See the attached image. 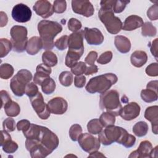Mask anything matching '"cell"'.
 Instances as JSON below:
<instances>
[{
    "label": "cell",
    "mask_w": 158,
    "mask_h": 158,
    "mask_svg": "<svg viewBox=\"0 0 158 158\" xmlns=\"http://www.w3.org/2000/svg\"><path fill=\"white\" fill-rule=\"evenodd\" d=\"M30 100L34 110L41 119L46 120L49 117L51 112L47 104L44 102L43 96L40 92H38L36 96L30 98Z\"/></svg>",
    "instance_id": "9"
},
{
    "label": "cell",
    "mask_w": 158,
    "mask_h": 158,
    "mask_svg": "<svg viewBox=\"0 0 158 158\" xmlns=\"http://www.w3.org/2000/svg\"><path fill=\"white\" fill-rule=\"evenodd\" d=\"M26 138L25 147L32 158H44L59 146L58 136L46 127L31 123L23 132Z\"/></svg>",
    "instance_id": "1"
},
{
    "label": "cell",
    "mask_w": 158,
    "mask_h": 158,
    "mask_svg": "<svg viewBox=\"0 0 158 158\" xmlns=\"http://www.w3.org/2000/svg\"><path fill=\"white\" fill-rule=\"evenodd\" d=\"M3 130H6L8 132L14 131L15 129V122L14 118L9 117L6 118L2 122Z\"/></svg>",
    "instance_id": "47"
},
{
    "label": "cell",
    "mask_w": 158,
    "mask_h": 158,
    "mask_svg": "<svg viewBox=\"0 0 158 158\" xmlns=\"http://www.w3.org/2000/svg\"><path fill=\"white\" fill-rule=\"evenodd\" d=\"M43 63L49 67H54L58 62L57 57L51 51H45L42 54Z\"/></svg>",
    "instance_id": "25"
},
{
    "label": "cell",
    "mask_w": 158,
    "mask_h": 158,
    "mask_svg": "<svg viewBox=\"0 0 158 158\" xmlns=\"http://www.w3.org/2000/svg\"><path fill=\"white\" fill-rule=\"evenodd\" d=\"M67 9V2L65 1H54L53 3L54 12L57 14H62Z\"/></svg>",
    "instance_id": "45"
},
{
    "label": "cell",
    "mask_w": 158,
    "mask_h": 158,
    "mask_svg": "<svg viewBox=\"0 0 158 158\" xmlns=\"http://www.w3.org/2000/svg\"><path fill=\"white\" fill-rule=\"evenodd\" d=\"M130 3V1L114 0L113 4V11L114 13H121L126 7L127 5Z\"/></svg>",
    "instance_id": "40"
},
{
    "label": "cell",
    "mask_w": 158,
    "mask_h": 158,
    "mask_svg": "<svg viewBox=\"0 0 158 158\" xmlns=\"http://www.w3.org/2000/svg\"><path fill=\"white\" fill-rule=\"evenodd\" d=\"M136 142V138L135 136L128 133L127 130H125L120 139L118 144H122L125 148H129L134 146Z\"/></svg>",
    "instance_id": "31"
},
{
    "label": "cell",
    "mask_w": 158,
    "mask_h": 158,
    "mask_svg": "<svg viewBox=\"0 0 158 158\" xmlns=\"http://www.w3.org/2000/svg\"><path fill=\"white\" fill-rule=\"evenodd\" d=\"M30 125L31 123L29 120L26 119L20 120L17 123V128L19 131H22L23 132H24L29 128Z\"/></svg>",
    "instance_id": "51"
},
{
    "label": "cell",
    "mask_w": 158,
    "mask_h": 158,
    "mask_svg": "<svg viewBox=\"0 0 158 158\" xmlns=\"http://www.w3.org/2000/svg\"><path fill=\"white\" fill-rule=\"evenodd\" d=\"M0 57L2 58L6 56L12 49V44L10 40L7 38L0 39Z\"/></svg>",
    "instance_id": "35"
},
{
    "label": "cell",
    "mask_w": 158,
    "mask_h": 158,
    "mask_svg": "<svg viewBox=\"0 0 158 158\" xmlns=\"http://www.w3.org/2000/svg\"><path fill=\"white\" fill-rule=\"evenodd\" d=\"M157 148L158 146H156L154 148L152 149L151 152L150 157H157Z\"/></svg>",
    "instance_id": "60"
},
{
    "label": "cell",
    "mask_w": 158,
    "mask_h": 158,
    "mask_svg": "<svg viewBox=\"0 0 158 158\" xmlns=\"http://www.w3.org/2000/svg\"><path fill=\"white\" fill-rule=\"evenodd\" d=\"M97 59H98L97 52L94 51H91L88 54L87 56L85 57V62L86 64H88L89 65H91L94 64V62L97 60Z\"/></svg>",
    "instance_id": "50"
},
{
    "label": "cell",
    "mask_w": 158,
    "mask_h": 158,
    "mask_svg": "<svg viewBox=\"0 0 158 158\" xmlns=\"http://www.w3.org/2000/svg\"><path fill=\"white\" fill-rule=\"evenodd\" d=\"M42 91L46 94H52L56 89V83L54 80L49 77L46 79L41 84Z\"/></svg>",
    "instance_id": "33"
},
{
    "label": "cell",
    "mask_w": 158,
    "mask_h": 158,
    "mask_svg": "<svg viewBox=\"0 0 158 158\" xmlns=\"http://www.w3.org/2000/svg\"><path fill=\"white\" fill-rule=\"evenodd\" d=\"M31 10L27 5L19 3L15 5L12 10L13 19L19 23L28 22L31 17Z\"/></svg>",
    "instance_id": "11"
},
{
    "label": "cell",
    "mask_w": 158,
    "mask_h": 158,
    "mask_svg": "<svg viewBox=\"0 0 158 158\" xmlns=\"http://www.w3.org/2000/svg\"><path fill=\"white\" fill-rule=\"evenodd\" d=\"M38 88L34 82L28 83L25 88V94L30 98L36 96L38 93Z\"/></svg>",
    "instance_id": "43"
},
{
    "label": "cell",
    "mask_w": 158,
    "mask_h": 158,
    "mask_svg": "<svg viewBox=\"0 0 158 158\" xmlns=\"http://www.w3.org/2000/svg\"><path fill=\"white\" fill-rule=\"evenodd\" d=\"M8 22V18L7 14L3 11H1L0 12V27H3L6 26Z\"/></svg>",
    "instance_id": "57"
},
{
    "label": "cell",
    "mask_w": 158,
    "mask_h": 158,
    "mask_svg": "<svg viewBox=\"0 0 158 158\" xmlns=\"http://www.w3.org/2000/svg\"><path fill=\"white\" fill-rule=\"evenodd\" d=\"M4 111L6 115L9 117H16L20 112V106L15 101H11L4 106Z\"/></svg>",
    "instance_id": "27"
},
{
    "label": "cell",
    "mask_w": 158,
    "mask_h": 158,
    "mask_svg": "<svg viewBox=\"0 0 158 158\" xmlns=\"http://www.w3.org/2000/svg\"><path fill=\"white\" fill-rule=\"evenodd\" d=\"M147 16L151 20H156L158 19V6L154 4L147 10Z\"/></svg>",
    "instance_id": "48"
},
{
    "label": "cell",
    "mask_w": 158,
    "mask_h": 158,
    "mask_svg": "<svg viewBox=\"0 0 158 158\" xmlns=\"http://www.w3.org/2000/svg\"><path fill=\"white\" fill-rule=\"evenodd\" d=\"M141 99L146 102H152L157 101L158 98L157 91L146 88L141 91Z\"/></svg>",
    "instance_id": "30"
},
{
    "label": "cell",
    "mask_w": 158,
    "mask_h": 158,
    "mask_svg": "<svg viewBox=\"0 0 158 158\" xmlns=\"http://www.w3.org/2000/svg\"><path fill=\"white\" fill-rule=\"evenodd\" d=\"M84 37L89 45H100L104 41L102 32L97 28H88L84 29Z\"/></svg>",
    "instance_id": "16"
},
{
    "label": "cell",
    "mask_w": 158,
    "mask_h": 158,
    "mask_svg": "<svg viewBox=\"0 0 158 158\" xmlns=\"http://www.w3.org/2000/svg\"><path fill=\"white\" fill-rule=\"evenodd\" d=\"M73 75L69 71H64L59 76V80L60 84L64 86H69L73 82Z\"/></svg>",
    "instance_id": "37"
},
{
    "label": "cell",
    "mask_w": 158,
    "mask_h": 158,
    "mask_svg": "<svg viewBox=\"0 0 158 158\" xmlns=\"http://www.w3.org/2000/svg\"><path fill=\"white\" fill-rule=\"evenodd\" d=\"M152 149L153 147L150 141L147 140L143 141L140 143L138 149L130 154L129 157H150Z\"/></svg>",
    "instance_id": "18"
},
{
    "label": "cell",
    "mask_w": 158,
    "mask_h": 158,
    "mask_svg": "<svg viewBox=\"0 0 158 158\" xmlns=\"http://www.w3.org/2000/svg\"><path fill=\"white\" fill-rule=\"evenodd\" d=\"M114 0L101 1V8L98 12V17L104 25L107 31L112 35L118 33L122 28L123 23L121 20L114 15L113 4Z\"/></svg>",
    "instance_id": "2"
},
{
    "label": "cell",
    "mask_w": 158,
    "mask_h": 158,
    "mask_svg": "<svg viewBox=\"0 0 158 158\" xmlns=\"http://www.w3.org/2000/svg\"><path fill=\"white\" fill-rule=\"evenodd\" d=\"M42 48H43V41L39 36H32L27 42L26 52L31 56L36 54Z\"/></svg>",
    "instance_id": "22"
},
{
    "label": "cell",
    "mask_w": 158,
    "mask_h": 158,
    "mask_svg": "<svg viewBox=\"0 0 158 158\" xmlns=\"http://www.w3.org/2000/svg\"><path fill=\"white\" fill-rule=\"evenodd\" d=\"M149 130V127L146 122L143 121H139L135 123L133 127V133L138 136L143 137L144 136Z\"/></svg>",
    "instance_id": "28"
},
{
    "label": "cell",
    "mask_w": 158,
    "mask_h": 158,
    "mask_svg": "<svg viewBox=\"0 0 158 158\" xmlns=\"http://www.w3.org/2000/svg\"><path fill=\"white\" fill-rule=\"evenodd\" d=\"M86 77L83 75H76L74 78V85L77 88H83L86 84Z\"/></svg>",
    "instance_id": "52"
},
{
    "label": "cell",
    "mask_w": 158,
    "mask_h": 158,
    "mask_svg": "<svg viewBox=\"0 0 158 158\" xmlns=\"http://www.w3.org/2000/svg\"><path fill=\"white\" fill-rule=\"evenodd\" d=\"M73 12L86 17L92 16L94 12V8L89 1H72Z\"/></svg>",
    "instance_id": "13"
},
{
    "label": "cell",
    "mask_w": 158,
    "mask_h": 158,
    "mask_svg": "<svg viewBox=\"0 0 158 158\" xmlns=\"http://www.w3.org/2000/svg\"><path fill=\"white\" fill-rule=\"evenodd\" d=\"M144 118L151 123L152 131L155 135H157L158 123V106H152L147 107L144 112Z\"/></svg>",
    "instance_id": "20"
},
{
    "label": "cell",
    "mask_w": 158,
    "mask_h": 158,
    "mask_svg": "<svg viewBox=\"0 0 158 158\" xmlns=\"http://www.w3.org/2000/svg\"><path fill=\"white\" fill-rule=\"evenodd\" d=\"M148 60V55L143 51L140 50H137L134 51L130 57V61L131 64L135 67H143Z\"/></svg>",
    "instance_id": "24"
},
{
    "label": "cell",
    "mask_w": 158,
    "mask_h": 158,
    "mask_svg": "<svg viewBox=\"0 0 158 158\" xmlns=\"http://www.w3.org/2000/svg\"><path fill=\"white\" fill-rule=\"evenodd\" d=\"M86 67L85 62L80 61L73 67L71 68V72L75 75H83L85 72Z\"/></svg>",
    "instance_id": "42"
},
{
    "label": "cell",
    "mask_w": 158,
    "mask_h": 158,
    "mask_svg": "<svg viewBox=\"0 0 158 158\" xmlns=\"http://www.w3.org/2000/svg\"><path fill=\"white\" fill-rule=\"evenodd\" d=\"M143 19L136 15H131L126 18L122 25V30L125 31H133L143 26Z\"/></svg>",
    "instance_id": "21"
},
{
    "label": "cell",
    "mask_w": 158,
    "mask_h": 158,
    "mask_svg": "<svg viewBox=\"0 0 158 158\" xmlns=\"http://www.w3.org/2000/svg\"><path fill=\"white\" fill-rule=\"evenodd\" d=\"M68 40L67 35H63L54 42V45L60 51L65 50L68 47Z\"/></svg>",
    "instance_id": "41"
},
{
    "label": "cell",
    "mask_w": 158,
    "mask_h": 158,
    "mask_svg": "<svg viewBox=\"0 0 158 158\" xmlns=\"http://www.w3.org/2000/svg\"><path fill=\"white\" fill-rule=\"evenodd\" d=\"M1 146H2L4 143H6V141L12 139L11 138V136L10 135V134L9 133L8 131H7L6 130H2L1 131Z\"/></svg>",
    "instance_id": "55"
},
{
    "label": "cell",
    "mask_w": 158,
    "mask_h": 158,
    "mask_svg": "<svg viewBox=\"0 0 158 158\" xmlns=\"http://www.w3.org/2000/svg\"><path fill=\"white\" fill-rule=\"evenodd\" d=\"M82 27V24L80 20L75 18H71L68 22V28L72 32L79 31Z\"/></svg>",
    "instance_id": "44"
},
{
    "label": "cell",
    "mask_w": 158,
    "mask_h": 158,
    "mask_svg": "<svg viewBox=\"0 0 158 158\" xmlns=\"http://www.w3.org/2000/svg\"><path fill=\"white\" fill-rule=\"evenodd\" d=\"M157 84H158V81L157 80H153L149 81L146 86V88L152 89L154 91H157Z\"/></svg>",
    "instance_id": "58"
},
{
    "label": "cell",
    "mask_w": 158,
    "mask_h": 158,
    "mask_svg": "<svg viewBox=\"0 0 158 158\" xmlns=\"http://www.w3.org/2000/svg\"><path fill=\"white\" fill-rule=\"evenodd\" d=\"M114 44L117 49L122 54L128 52L131 49V42L125 36L117 35L114 38Z\"/></svg>",
    "instance_id": "23"
},
{
    "label": "cell",
    "mask_w": 158,
    "mask_h": 158,
    "mask_svg": "<svg viewBox=\"0 0 158 158\" xmlns=\"http://www.w3.org/2000/svg\"><path fill=\"white\" fill-rule=\"evenodd\" d=\"M27 29L21 25H14L10 30L12 49L17 52H22L26 49L28 42Z\"/></svg>",
    "instance_id": "7"
},
{
    "label": "cell",
    "mask_w": 158,
    "mask_h": 158,
    "mask_svg": "<svg viewBox=\"0 0 158 158\" xmlns=\"http://www.w3.org/2000/svg\"><path fill=\"white\" fill-rule=\"evenodd\" d=\"M126 130L122 127L111 125L106 127L98 135V139L103 145H110L114 142L118 143Z\"/></svg>",
    "instance_id": "8"
},
{
    "label": "cell",
    "mask_w": 158,
    "mask_h": 158,
    "mask_svg": "<svg viewBox=\"0 0 158 158\" xmlns=\"http://www.w3.org/2000/svg\"><path fill=\"white\" fill-rule=\"evenodd\" d=\"M157 38H156L151 43H149V48L152 56H154L156 60H157Z\"/></svg>",
    "instance_id": "54"
},
{
    "label": "cell",
    "mask_w": 158,
    "mask_h": 158,
    "mask_svg": "<svg viewBox=\"0 0 158 158\" xmlns=\"http://www.w3.org/2000/svg\"><path fill=\"white\" fill-rule=\"evenodd\" d=\"M103 126L98 118L89 120L87 124V130L92 135L99 134L103 129Z\"/></svg>",
    "instance_id": "29"
},
{
    "label": "cell",
    "mask_w": 158,
    "mask_h": 158,
    "mask_svg": "<svg viewBox=\"0 0 158 158\" xmlns=\"http://www.w3.org/2000/svg\"><path fill=\"white\" fill-rule=\"evenodd\" d=\"M1 146L3 151L7 154H12L15 152L19 148L17 143L12 141V139L6 141Z\"/></svg>",
    "instance_id": "39"
},
{
    "label": "cell",
    "mask_w": 158,
    "mask_h": 158,
    "mask_svg": "<svg viewBox=\"0 0 158 158\" xmlns=\"http://www.w3.org/2000/svg\"><path fill=\"white\" fill-rule=\"evenodd\" d=\"M146 74L150 77H157L158 75V64L157 62L151 63L145 70Z\"/></svg>",
    "instance_id": "49"
},
{
    "label": "cell",
    "mask_w": 158,
    "mask_h": 158,
    "mask_svg": "<svg viewBox=\"0 0 158 158\" xmlns=\"http://www.w3.org/2000/svg\"><path fill=\"white\" fill-rule=\"evenodd\" d=\"M0 94L1 98V107H4V106L9 102H10L12 99L9 93L5 90H1Z\"/></svg>",
    "instance_id": "53"
},
{
    "label": "cell",
    "mask_w": 158,
    "mask_h": 158,
    "mask_svg": "<svg viewBox=\"0 0 158 158\" xmlns=\"http://www.w3.org/2000/svg\"><path fill=\"white\" fill-rule=\"evenodd\" d=\"M141 27V35L144 36L152 37L157 34L156 28L150 22L144 23Z\"/></svg>",
    "instance_id": "34"
},
{
    "label": "cell",
    "mask_w": 158,
    "mask_h": 158,
    "mask_svg": "<svg viewBox=\"0 0 158 158\" xmlns=\"http://www.w3.org/2000/svg\"><path fill=\"white\" fill-rule=\"evenodd\" d=\"M99 120L104 127H107L114 125L115 116L108 112H104L101 115Z\"/></svg>",
    "instance_id": "32"
},
{
    "label": "cell",
    "mask_w": 158,
    "mask_h": 158,
    "mask_svg": "<svg viewBox=\"0 0 158 158\" xmlns=\"http://www.w3.org/2000/svg\"><path fill=\"white\" fill-rule=\"evenodd\" d=\"M48 107L51 113L56 115L64 114L68 108L67 101L62 97H55L48 101Z\"/></svg>",
    "instance_id": "14"
},
{
    "label": "cell",
    "mask_w": 158,
    "mask_h": 158,
    "mask_svg": "<svg viewBox=\"0 0 158 158\" xmlns=\"http://www.w3.org/2000/svg\"><path fill=\"white\" fill-rule=\"evenodd\" d=\"M14 72L13 67L7 63L2 64L0 66V77L2 79H9L13 75Z\"/></svg>",
    "instance_id": "36"
},
{
    "label": "cell",
    "mask_w": 158,
    "mask_h": 158,
    "mask_svg": "<svg viewBox=\"0 0 158 158\" xmlns=\"http://www.w3.org/2000/svg\"><path fill=\"white\" fill-rule=\"evenodd\" d=\"M141 108L139 105L135 102H131L122 108L120 116L125 120L130 121L139 116Z\"/></svg>",
    "instance_id": "15"
},
{
    "label": "cell",
    "mask_w": 158,
    "mask_h": 158,
    "mask_svg": "<svg viewBox=\"0 0 158 158\" xmlns=\"http://www.w3.org/2000/svg\"><path fill=\"white\" fill-rule=\"evenodd\" d=\"M117 75L112 73H107L91 78L88 82L85 88L91 94L96 93L103 94L107 91L112 85L117 82Z\"/></svg>",
    "instance_id": "4"
},
{
    "label": "cell",
    "mask_w": 158,
    "mask_h": 158,
    "mask_svg": "<svg viewBox=\"0 0 158 158\" xmlns=\"http://www.w3.org/2000/svg\"><path fill=\"white\" fill-rule=\"evenodd\" d=\"M38 31L43 41V49L50 51L55 46L54 38L62 31V26L57 22L43 20L38 24Z\"/></svg>",
    "instance_id": "3"
},
{
    "label": "cell",
    "mask_w": 158,
    "mask_h": 158,
    "mask_svg": "<svg viewBox=\"0 0 158 158\" xmlns=\"http://www.w3.org/2000/svg\"><path fill=\"white\" fill-rule=\"evenodd\" d=\"M33 9L37 15L43 19H47L54 13L53 5L47 0L37 1L33 7Z\"/></svg>",
    "instance_id": "17"
},
{
    "label": "cell",
    "mask_w": 158,
    "mask_h": 158,
    "mask_svg": "<svg viewBox=\"0 0 158 158\" xmlns=\"http://www.w3.org/2000/svg\"><path fill=\"white\" fill-rule=\"evenodd\" d=\"M82 134V128L79 124L72 125L69 129V136L73 141H77Z\"/></svg>",
    "instance_id": "38"
},
{
    "label": "cell",
    "mask_w": 158,
    "mask_h": 158,
    "mask_svg": "<svg viewBox=\"0 0 158 158\" xmlns=\"http://www.w3.org/2000/svg\"><path fill=\"white\" fill-rule=\"evenodd\" d=\"M78 142L81 148L88 153L98 151L101 144L99 139L89 133H82L78 138Z\"/></svg>",
    "instance_id": "10"
},
{
    "label": "cell",
    "mask_w": 158,
    "mask_h": 158,
    "mask_svg": "<svg viewBox=\"0 0 158 158\" xmlns=\"http://www.w3.org/2000/svg\"><path fill=\"white\" fill-rule=\"evenodd\" d=\"M112 52L110 51H106L103 53H102L98 59H97V62L99 64H106L109 62H110L112 59Z\"/></svg>",
    "instance_id": "46"
},
{
    "label": "cell",
    "mask_w": 158,
    "mask_h": 158,
    "mask_svg": "<svg viewBox=\"0 0 158 158\" xmlns=\"http://www.w3.org/2000/svg\"><path fill=\"white\" fill-rule=\"evenodd\" d=\"M99 106L101 110H106L115 116H118L122 108L120 102L119 93L117 90L111 89L101 94Z\"/></svg>",
    "instance_id": "5"
},
{
    "label": "cell",
    "mask_w": 158,
    "mask_h": 158,
    "mask_svg": "<svg viewBox=\"0 0 158 158\" xmlns=\"http://www.w3.org/2000/svg\"><path fill=\"white\" fill-rule=\"evenodd\" d=\"M98 71V66L94 64V65H91L88 67H86L85 74L86 75H92L93 73H97Z\"/></svg>",
    "instance_id": "56"
},
{
    "label": "cell",
    "mask_w": 158,
    "mask_h": 158,
    "mask_svg": "<svg viewBox=\"0 0 158 158\" xmlns=\"http://www.w3.org/2000/svg\"><path fill=\"white\" fill-rule=\"evenodd\" d=\"M51 72V67L45 65L44 64H39L36 69V73L33 77V82L41 86L46 79L50 77Z\"/></svg>",
    "instance_id": "19"
},
{
    "label": "cell",
    "mask_w": 158,
    "mask_h": 158,
    "mask_svg": "<svg viewBox=\"0 0 158 158\" xmlns=\"http://www.w3.org/2000/svg\"><path fill=\"white\" fill-rule=\"evenodd\" d=\"M90 154L88 156V157H105L104 154H102L101 152H98V151L92 152L89 153Z\"/></svg>",
    "instance_id": "59"
},
{
    "label": "cell",
    "mask_w": 158,
    "mask_h": 158,
    "mask_svg": "<svg viewBox=\"0 0 158 158\" xmlns=\"http://www.w3.org/2000/svg\"><path fill=\"white\" fill-rule=\"evenodd\" d=\"M31 73L27 69H21L12 77L10 82V88L13 93L18 96H22L25 93L27 85L32 79Z\"/></svg>",
    "instance_id": "6"
},
{
    "label": "cell",
    "mask_w": 158,
    "mask_h": 158,
    "mask_svg": "<svg viewBox=\"0 0 158 158\" xmlns=\"http://www.w3.org/2000/svg\"><path fill=\"white\" fill-rule=\"evenodd\" d=\"M81 56L82 54L78 52L69 50L65 56V65L70 68L73 67L78 62V60L80 59Z\"/></svg>",
    "instance_id": "26"
},
{
    "label": "cell",
    "mask_w": 158,
    "mask_h": 158,
    "mask_svg": "<svg viewBox=\"0 0 158 158\" xmlns=\"http://www.w3.org/2000/svg\"><path fill=\"white\" fill-rule=\"evenodd\" d=\"M83 38V30H79L71 33L69 35L68 40L69 50L78 52L83 55L84 52Z\"/></svg>",
    "instance_id": "12"
}]
</instances>
